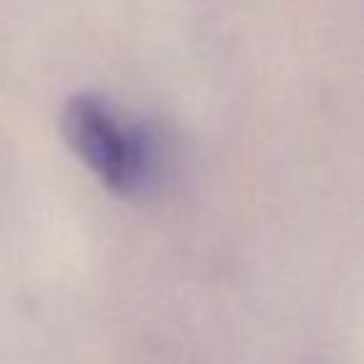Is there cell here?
Returning <instances> with one entry per match:
<instances>
[{
  "label": "cell",
  "mask_w": 364,
  "mask_h": 364,
  "mask_svg": "<svg viewBox=\"0 0 364 364\" xmlns=\"http://www.w3.org/2000/svg\"><path fill=\"white\" fill-rule=\"evenodd\" d=\"M60 130L70 150L87 170L120 198H132L155 180L157 150L152 137L95 92L68 97L60 112Z\"/></svg>",
  "instance_id": "6da1fadb"
}]
</instances>
